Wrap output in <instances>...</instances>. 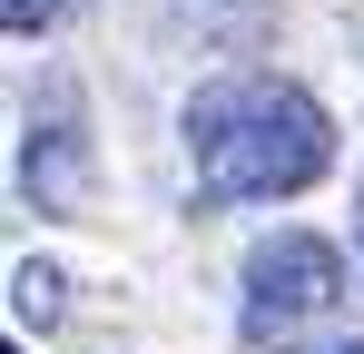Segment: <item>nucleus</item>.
<instances>
[{
    "mask_svg": "<svg viewBox=\"0 0 364 354\" xmlns=\"http://www.w3.org/2000/svg\"><path fill=\"white\" fill-rule=\"evenodd\" d=\"M178 128H187V177L217 207L305 197L315 177L335 168V118L286 69H227V79H207Z\"/></svg>",
    "mask_w": 364,
    "mask_h": 354,
    "instance_id": "f257e3e1",
    "label": "nucleus"
},
{
    "mask_svg": "<svg viewBox=\"0 0 364 354\" xmlns=\"http://www.w3.org/2000/svg\"><path fill=\"white\" fill-rule=\"evenodd\" d=\"M355 256H364V187H355Z\"/></svg>",
    "mask_w": 364,
    "mask_h": 354,
    "instance_id": "39448f33",
    "label": "nucleus"
},
{
    "mask_svg": "<svg viewBox=\"0 0 364 354\" xmlns=\"http://www.w3.org/2000/svg\"><path fill=\"white\" fill-rule=\"evenodd\" d=\"M345 305V256L305 227H276L246 246V276H237V325L246 345H305L315 325H335Z\"/></svg>",
    "mask_w": 364,
    "mask_h": 354,
    "instance_id": "f03ea898",
    "label": "nucleus"
},
{
    "mask_svg": "<svg viewBox=\"0 0 364 354\" xmlns=\"http://www.w3.org/2000/svg\"><path fill=\"white\" fill-rule=\"evenodd\" d=\"M10 305L50 325V315H60V276H50V266H20V276H10Z\"/></svg>",
    "mask_w": 364,
    "mask_h": 354,
    "instance_id": "20e7f679",
    "label": "nucleus"
},
{
    "mask_svg": "<svg viewBox=\"0 0 364 354\" xmlns=\"http://www.w3.org/2000/svg\"><path fill=\"white\" fill-rule=\"evenodd\" d=\"M335 354H364V345H335Z\"/></svg>",
    "mask_w": 364,
    "mask_h": 354,
    "instance_id": "423d86ee",
    "label": "nucleus"
},
{
    "mask_svg": "<svg viewBox=\"0 0 364 354\" xmlns=\"http://www.w3.org/2000/svg\"><path fill=\"white\" fill-rule=\"evenodd\" d=\"M79 0H0V20H10V40H40V30H60Z\"/></svg>",
    "mask_w": 364,
    "mask_h": 354,
    "instance_id": "7ed1b4c3",
    "label": "nucleus"
}]
</instances>
